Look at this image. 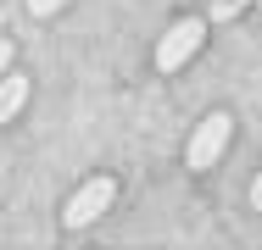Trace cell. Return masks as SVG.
I'll return each instance as SVG.
<instances>
[{
  "mask_svg": "<svg viewBox=\"0 0 262 250\" xmlns=\"http://www.w3.org/2000/svg\"><path fill=\"white\" fill-rule=\"evenodd\" d=\"M229 134H234V117H229V111H212V117H201V128L190 134V150H184L190 172H207L212 161L223 156V145H229Z\"/></svg>",
  "mask_w": 262,
  "mask_h": 250,
  "instance_id": "cell-1",
  "label": "cell"
},
{
  "mask_svg": "<svg viewBox=\"0 0 262 250\" xmlns=\"http://www.w3.org/2000/svg\"><path fill=\"white\" fill-rule=\"evenodd\" d=\"M201 39H207V28H201L195 17L173 22V28H167V34L157 39V67H162V72H179V67H184V61L201 50Z\"/></svg>",
  "mask_w": 262,
  "mask_h": 250,
  "instance_id": "cell-2",
  "label": "cell"
},
{
  "mask_svg": "<svg viewBox=\"0 0 262 250\" xmlns=\"http://www.w3.org/2000/svg\"><path fill=\"white\" fill-rule=\"evenodd\" d=\"M112 200H117V184H112V178H90V184H84L78 195L67 200L61 222H67V228H90V222H95L101 211H112Z\"/></svg>",
  "mask_w": 262,
  "mask_h": 250,
  "instance_id": "cell-3",
  "label": "cell"
},
{
  "mask_svg": "<svg viewBox=\"0 0 262 250\" xmlns=\"http://www.w3.org/2000/svg\"><path fill=\"white\" fill-rule=\"evenodd\" d=\"M28 106V78L23 72H0V122H11Z\"/></svg>",
  "mask_w": 262,
  "mask_h": 250,
  "instance_id": "cell-4",
  "label": "cell"
},
{
  "mask_svg": "<svg viewBox=\"0 0 262 250\" xmlns=\"http://www.w3.org/2000/svg\"><path fill=\"white\" fill-rule=\"evenodd\" d=\"M246 6H251V0H212V17H217V22H234Z\"/></svg>",
  "mask_w": 262,
  "mask_h": 250,
  "instance_id": "cell-5",
  "label": "cell"
},
{
  "mask_svg": "<svg viewBox=\"0 0 262 250\" xmlns=\"http://www.w3.org/2000/svg\"><path fill=\"white\" fill-rule=\"evenodd\" d=\"M61 6H67V0H28V11H34V17H51V11H61Z\"/></svg>",
  "mask_w": 262,
  "mask_h": 250,
  "instance_id": "cell-6",
  "label": "cell"
},
{
  "mask_svg": "<svg viewBox=\"0 0 262 250\" xmlns=\"http://www.w3.org/2000/svg\"><path fill=\"white\" fill-rule=\"evenodd\" d=\"M0 72H11V39H0Z\"/></svg>",
  "mask_w": 262,
  "mask_h": 250,
  "instance_id": "cell-7",
  "label": "cell"
},
{
  "mask_svg": "<svg viewBox=\"0 0 262 250\" xmlns=\"http://www.w3.org/2000/svg\"><path fill=\"white\" fill-rule=\"evenodd\" d=\"M251 206L262 211V172H257V184H251Z\"/></svg>",
  "mask_w": 262,
  "mask_h": 250,
  "instance_id": "cell-8",
  "label": "cell"
}]
</instances>
